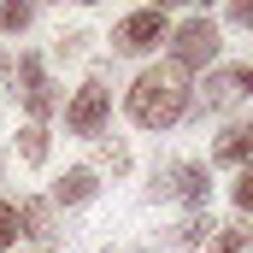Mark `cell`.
<instances>
[{"label": "cell", "mask_w": 253, "mask_h": 253, "mask_svg": "<svg viewBox=\"0 0 253 253\" xmlns=\"http://www.w3.org/2000/svg\"><path fill=\"white\" fill-rule=\"evenodd\" d=\"M189 106H194L189 71L171 65V59L135 71V83H129V94H124V112H129V124H135V129H171V124L189 118Z\"/></svg>", "instance_id": "cell-1"}, {"label": "cell", "mask_w": 253, "mask_h": 253, "mask_svg": "<svg viewBox=\"0 0 253 253\" xmlns=\"http://www.w3.org/2000/svg\"><path fill=\"white\" fill-rule=\"evenodd\" d=\"M147 200H177L189 212H206L212 200V165L206 159H177V165H159L147 177Z\"/></svg>", "instance_id": "cell-2"}, {"label": "cell", "mask_w": 253, "mask_h": 253, "mask_svg": "<svg viewBox=\"0 0 253 253\" xmlns=\"http://www.w3.org/2000/svg\"><path fill=\"white\" fill-rule=\"evenodd\" d=\"M106 118H112V88H106V71L94 65L83 77V88L65 100V129L83 135V141H94V135H106Z\"/></svg>", "instance_id": "cell-3"}, {"label": "cell", "mask_w": 253, "mask_h": 253, "mask_svg": "<svg viewBox=\"0 0 253 253\" xmlns=\"http://www.w3.org/2000/svg\"><path fill=\"white\" fill-rule=\"evenodd\" d=\"M12 94H18V106L30 112V124L47 129L53 106H59V88L47 83V65H42V53H36V47H24V53H18V65H12Z\"/></svg>", "instance_id": "cell-4"}, {"label": "cell", "mask_w": 253, "mask_h": 253, "mask_svg": "<svg viewBox=\"0 0 253 253\" xmlns=\"http://www.w3.org/2000/svg\"><path fill=\"white\" fill-rule=\"evenodd\" d=\"M159 42H171V18H165L159 6L124 12V18L112 24V53H124V59H141V53H153Z\"/></svg>", "instance_id": "cell-5"}, {"label": "cell", "mask_w": 253, "mask_h": 253, "mask_svg": "<svg viewBox=\"0 0 253 253\" xmlns=\"http://www.w3.org/2000/svg\"><path fill=\"white\" fill-rule=\"evenodd\" d=\"M212 59H218V24H212L206 12L171 24V65H183V71H206Z\"/></svg>", "instance_id": "cell-6"}, {"label": "cell", "mask_w": 253, "mask_h": 253, "mask_svg": "<svg viewBox=\"0 0 253 253\" xmlns=\"http://www.w3.org/2000/svg\"><path fill=\"white\" fill-rule=\"evenodd\" d=\"M242 94H253V65H218V71H206V83H200L189 112H224Z\"/></svg>", "instance_id": "cell-7"}, {"label": "cell", "mask_w": 253, "mask_h": 253, "mask_svg": "<svg viewBox=\"0 0 253 253\" xmlns=\"http://www.w3.org/2000/svg\"><path fill=\"white\" fill-rule=\"evenodd\" d=\"M212 165H242V171H253V118L224 124V135L212 141Z\"/></svg>", "instance_id": "cell-8"}, {"label": "cell", "mask_w": 253, "mask_h": 253, "mask_svg": "<svg viewBox=\"0 0 253 253\" xmlns=\"http://www.w3.org/2000/svg\"><path fill=\"white\" fill-rule=\"evenodd\" d=\"M94 194H100V171H88V165H71L59 183H53V194H47V200H53V212H59V206H88Z\"/></svg>", "instance_id": "cell-9"}, {"label": "cell", "mask_w": 253, "mask_h": 253, "mask_svg": "<svg viewBox=\"0 0 253 253\" xmlns=\"http://www.w3.org/2000/svg\"><path fill=\"white\" fill-rule=\"evenodd\" d=\"M18 230H24L36 248H53V200H47V194L18 200Z\"/></svg>", "instance_id": "cell-10"}, {"label": "cell", "mask_w": 253, "mask_h": 253, "mask_svg": "<svg viewBox=\"0 0 253 253\" xmlns=\"http://www.w3.org/2000/svg\"><path fill=\"white\" fill-rule=\"evenodd\" d=\"M165 242H171V248H206V242H212V212H189Z\"/></svg>", "instance_id": "cell-11"}, {"label": "cell", "mask_w": 253, "mask_h": 253, "mask_svg": "<svg viewBox=\"0 0 253 253\" xmlns=\"http://www.w3.org/2000/svg\"><path fill=\"white\" fill-rule=\"evenodd\" d=\"M206 253H253V224H230V230H212Z\"/></svg>", "instance_id": "cell-12"}, {"label": "cell", "mask_w": 253, "mask_h": 253, "mask_svg": "<svg viewBox=\"0 0 253 253\" xmlns=\"http://www.w3.org/2000/svg\"><path fill=\"white\" fill-rule=\"evenodd\" d=\"M18 159H24V165H47V129L42 124L18 129Z\"/></svg>", "instance_id": "cell-13"}, {"label": "cell", "mask_w": 253, "mask_h": 253, "mask_svg": "<svg viewBox=\"0 0 253 253\" xmlns=\"http://www.w3.org/2000/svg\"><path fill=\"white\" fill-rule=\"evenodd\" d=\"M30 24H36V6L30 0H0V30L6 36H24Z\"/></svg>", "instance_id": "cell-14"}, {"label": "cell", "mask_w": 253, "mask_h": 253, "mask_svg": "<svg viewBox=\"0 0 253 253\" xmlns=\"http://www.w3.org/2000/svg\"><path fill=\"white\" fill-rule=\"evenodd\" d=\"M18 236H24L18 230V200H0V253L18 248Z\"/></svg>", "instance_id": "cell-15"}, {"label": "cell", "mask_w": 253, "mask_h": 253, "mask_svg": "<svg viewBox=\"0 0 253 253\" xmlns=\"http://www.w3.org/2000/svg\"><path fill=\"white\" fill-rule=\"evenodd\" d=\"M100 171H112V177H124L129 171V147L112 135V141H100Z\"/></svg>", "instance_id": "cell-16"}, {"label": "cell", "mask_w": 253, "mask_h": 253, "mask_svg": "<svg viewBox=\"0 0 253 253\" xmlns=\"http://www.w3.org/2000/svg\"><path fill=\"white\" fill-rule=\"evenodd\" d=\"M83 47H88V36H83V30H71V36H59V47H53V53H59V59H83Z\"/></svg>", "instance_id": "cell-17"}, {"label": "cell", "mask_w": 253, "mask_h": 253, "mask_svg": "<svg viewBox=\"0 0 253 253\" xmlns=\"http://www.w3.org/2000/svg\"><path fill=\"white\" fill-rule=\"evenodd\" d=\"M230 24H242V30H253V0H230Z\"/></svg>", "instance_id": "cell-18"}, {"label": "cell", "mask_w": 253, "mask_h": 253, "mask_svg": "<svg viewBox=\"0 0 253 253\" xmlns=\"http://www.w3.org/2000/svg\"><path fill=\"white\" fill-rule=\"evenodd\" d=\"M236 206L253 212V171H242V183H236Z\"/></svg>", "instance_id": "cell-19"}, {"label": "cell", "mask_w": 253, "mask_h": 253, "mask_svg": "<svg viewBox=\"0 0 253 253\" xmlns=\"http://www.w3.org/2000/svg\"><path fill=\"white\" fill-rule=\"evenodd\" d=\"M30 253H59V248H30Z\"/></svg>", "instance_id": "cell-20"}, {"label": "cell", "mask_w": 253, "mask_h": 253, "mask_svg": "<svg viewBox=\"0 0 253 253\" xmlns=\"http://www.w3.org/2000/svg\"><path fill=\"white\" fill-rule=\"evenodd\" d=\"M100 253H124V248H100Z\"/></svg>", "instance_id": "cell-21"}, {"label": "cell", "mask_w": 253, "mask_h": 253, "mask_svg": "<svg viewBox=\"0 0 253 253\" xmlns=\"http://www.w3.org/2000/svg\"><path fill=\"white\" fill-rule=\"evenodd\" d=\"M0 171H6V159H0Z\"/></svg>", "instance_id": "cell-22"}, {"label": "cell", "mask_w": 253, "mask_h": 253, "mask_svg": "<svg viewBox=\"0 0 253 253\" xmlns=\"http://www.w3.org/2000/svg\"><path fill=\"white\" fill-rule=\"evenodd\" d=\"M0 65H6V53H0Z\"/></svg>", "instance_id": "cell-23"}]
</instances>
